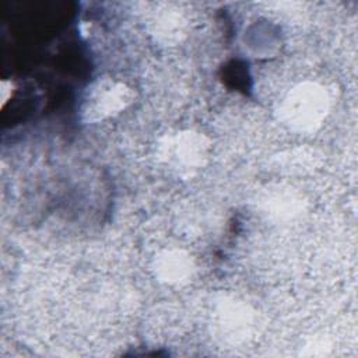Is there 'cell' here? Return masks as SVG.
Listing matches in <instances>:
<instances>
[{
    "mask_svg": "<svg viewBox=\"0 0 358 358\" xmlns=\"http://www.w3.org/2000/svg\"><path fill=\"white\" fill-rule=\"evenodd\" d=\"M329 108L330 98L326 88L305 81L285 95L280 106V117L295 131H315L323 123Z\"/></svg>",
    "mask_w": 358,
    "mask_h": 358,
    "instance_id": "6da1fadb",
    "label": "cell"
},
{
    "mask_svg": "<svg viewBox=\"0 0 358 358\" xmlns=\"http://www.w3.org/2000/svg\"><path fill=\"white\" fill-rule=\"evenodd\" d=\"M210 141L193 130H182L164 136L158 143L161 161L182 175H192L206 165L210 157Z\"/></svg>",
    "mask_w": 358,
    "mask_h": 358,
    "instance_id": "7a4b0ae2",
    "label": "cell"
},
{
    "mask_svg": "<svg viewBox=\"0 0 358 358\" xmlns=\"http://www.w3.org/2000/svg\"><path fill=\"white\" fill-rule=\"evenodd\" d=\"M133 91L124 83L110 78L98 80L87 92L83 116L88 122H98L124 110L133 102Z\"/></svg>",
    "mask_w": 358,
    "mask_h": 358,
    "instance_id": "3957f363",
    "label": "cell"
},
{
    "mask_svg": "<svg viewBox=\"0 0 358 358\" xmlns=\"http://www.w3.org/2000/svg\"><path fill=\"white\" fill-rule=\"evenodd\" d=\"M157 277L166 284H183L194 273L192 256L182 249H169L158 255L154 263Z\"/></svg>",
    "mask_w": 358,
    "mask_h": 358,
    "instance_id": "277c9868",
    "label": "cell"
},
{
    "mask_svg": "<svg viewBox=\"0 0 358 358\" xmlns=\"http://www.w3.org/2000/svg\"><path fill=\"white\" fill-rule=\"evenodd\" d=\"M218 323L232 337L239 336L249 324V313L245 306L235 302H228L220 308Z\"/></svg>",
    "mask_w": 358,
    "mask_h": 358,
    "instance_id": "5b68a950",
    "label": "cell"
},
{
    "mask_svg": "<svg viewBox=\"0 0 358 358\" xmlns=\"http://www.w3.org/2000/svg\"><path fill=\"white\" fill-rule=\"evenodd\" d=\"M155 34L162 41H178L180 34L183 32V20L175 11H164L158 15L157 21L154 22Z\"/></svg>",
    "mask_w": 358,
    "mask_h": 358,
    "instance_id": "8992f818",
    "label": "cell"
},
{
    "mask_svg": "<svg viewBox=\"0 0 358 358\" xmlns=\"http://www.w3.org/2000/svg\"><path fill=\"white\" fill-rule=\"evenodd\" d=\"M267 208L268 213L277 218L292 217L299 208V200L288 193H277L270 197V201H267Z\"/></svg>",
    "mask_w": 358,
    "mask_h": 358,
    "instance_id": "52a82bcc",
    "label": "cell"
},
{
    "mask_svg": "<svg viewBox=\"0 0 358 358\" xmlns=\"http://www.w3.org/2000/svg\"><path fill=\"white\" fill-rule=\"evenodd\" d=\"M13 88L14 84L10 80H3L0 84V106L4 108L6 102L11 98L13 95Z\"/></svg>",
    "mask_w": 358,
    "mask_h": 358,
    "instance_id": "ba28073f",
    "label": "cell"
}]
</instances>
